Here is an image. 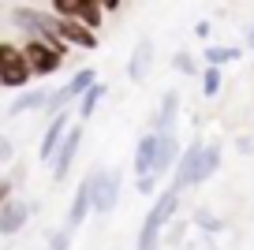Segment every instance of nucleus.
Here are the masks:
<instances>
[{"instance_id": "20e7f679", "label": "nucleus", "mask_w": 254, "mask_h": 250, "mask_svg": "<svg viewBox=\"0 0 254 250\" xmlns=\"http://www.w3.org/2000/svg\"><path fill=\"white\" fill-rule=\"evenodd\" d=\"M23 53H26V60H30V67H34V75H53L56 67L64 63V49H56V45H49V41H41V38H30L23 45Z\"/></svg>"}, {"instance_id": "4be33fe9", "label": "nucleus", "mask_w": 254, "mask_h": 250, "mask_svg": "<svg viewBox=\"0 0 254 250\" xmlns=\"http://www.w3.org/2000/svg\"><path fill=\"white\" fill-rule=\"evenodd\" d=\"M194 224H198L202 232H213V235H217V232L224 228V224H221V220H217V217H213L209 209H198V213H194Z\"/></svg>"}, {"instance_id": "423d86ee", "label": "nucleus", "mask_w": 254, "mask_h": 250, "mask_svg": "<svg viewBox=\"0 0 254 250\" xmlns=\"http://www.w3.org/2000/svg\"><path fill=\"white\" fill-rule=\"evenodd\" d=\"M202 142H190L187 146V153L180 157V168H176V176H172V190H183V187H190V183H198V164H202Z\"/></svg>"}, {"instance_id": "c85d7f7f", "label": "nucleus", "mask_w": 254, "mask_h": 250, "mask_svg": "<svg viewBox=\"0 0 254 250\" xmlns=\"http://www.w3.org/2000/svg\"><path fill=\"white\" fill-rule=\"evenodd\" d=\"M247 45L254 49V26H251V30H247Z\"/></svg>"}, {"instance_id": "a211bd4d", "label": "nucleus", "mask_w": 254, "mask_h": 250, "mask_svg": "<svg viewBox=\"0 0 254 250\" xmlns=\"http://www.w3.org/2000/svg\"><path fill=\"white\" fill-rule=\"evenodd\" d=\"M217 164H221V146H213V142H209V146L202 149V164H198V183H202V180H209V176L217 172Z\"/></svg>"}, {"instance_id": "7ed1b4c3", "label": "nucleus", "mask_w": 254, "mask_h": 250, "mask_svg": "<svg viewBox=\"0 0 254 250\" xmlns=\"http://www.w3.org/2000/svg\"><path fill=\"white\" fill-rule=\"evenodd\" d=\"M53 11L56 15H64V19H75V23H86L90 30H97L101 26V11H105V4L101 0H53Z\"/></svg>"}, {"instance_id": "aec40b11", "label": "nucleus", "mask_w": 254, "mask_h": 250, "mask_svg": "<svg viewBox=\"0 0 254 250\" xmlns=\"http://www.w3.org/2000/svg\"><path fill=\"white\" fill-rule=\"evenodd\" d=\"M236 56H239V49H221V45H206V63H209V67H221V63L236 60Z\"/></svg>"}, {"instance_id": "f257e3e1", "label": "nucleus", "mask_w": 254, "mask_h": 250, "mask_svg": "<svg viewBox=\"0 0 254 250\" xmlns=\"http://www.w3.org/2000/svg\"><path fill=\"white\" fill-rule=\"evenodd\" d=\"M176 205H180V190H165V194H157V202L150 205V217L142 220V232H138V250H157L161 228H165V220H172Z\"/></svg>"}, {"instance_id": "9b49d317", "label": "nucleus", "mask_w": 254, "mask_h": 250, "mask_svg": "<svg viewBox=\"0 0 254 250\" xmlns=\"http://www.w3.org/2000/svg\"><path fill=\"white\" fill-rule=\"evenodd\" d=\"M79 146H82V131H79V127H71L67 138H64V146L56 149V157H53V180H64V176H67V168H71Z\"/></svg>"}, {"instance_id": "2eb2a0df", "label": "nucleus", "mask_w": 254, "mask_h": 250, "mask_svg": "<svg viewBox=\"0 0 254 250\" xmlns=\"http://www.w3.org/2000/svg\"><path fill=\"white\" fill-rule=\"evenodd\" d=\"M176 109H180V94H176V90H168V94L161 97V112H157V120H153V131H157V134H168V131H172Z\"/></svg>"}, {"instance_id": "bb28decb", "label": "nucleus", "mask_w": 254, "mask_h": 250, "mask_svg": "<svg viewBox=\"0 0 254 250\" xmlns=\"http://www.w3.org/2000/svg\"><path fill=\"white\" fill-rule=\"evenodd\" d=\"M194 34H198V38H206V34H209V23H206V19H202V23H194Z\"/></svg>"}, {"instance_id": "9d476101", "label": "nucleus", "mask_w": 254, "mask_h": 250, "mask_svg": "<svg viewBox=\"0 0 254 250\" xmlns=\"http://www.w3.org/2000/svg\"><path fill=\"white\" fill-rule=\"evenodd\" d=\"M94 187H97V172H90L86 180L79 183V190H75V202H71V209H67V228H79L82 220H86V209L94 205Z\"/></svg>"}, {"instance_id": "1a4fd4ad", "label": "nucleus", "mask_w": 254, "mask_h": 250, "mask_svg": "<svg viewBox=\"0 0 254 250\" xmlns=\"http://www.w3.org/2000/svg\"><path fill=\"white\" fill-rule=\"evenodd\" d=\"M56 15V11H53ZM56 34H60L67 45H79V49H97V34L90 30L86 23H75V19H64L56 15Z\"/></svg>"}, {"instance_id": "f8f14e48", "label": "nucleus", "mask_w": 254, "mask_h": 250, "mask_svg": "<svg viewBox=\"0 0 254 250\" xmlns=\"http://www.w3.org/2000/svg\"><path fill=\"white\" fill-rule=\"evenodd\" d=\"M67 112H60V116H53L49 120V127H45V138H41V161H53L56 157V149L64 146V138H67Z\"/></svg>"}, {"instance_id": "ddd939ff", "label": "nucleus", "mask_w": 254, "mask_h": 250, "mask_svg": "<svg viewBox=\"0 0 254 250\" xmlns=\"http://www.w3.org/2000/svg\"><path fill=\"white\" fill-rule=\"evenodd\" d=\"M26 217H30V205L19 202V198H8L0 205V235H15L26 224Z\"/></svg>"}, {"instance_id": "4468645a", "label": "nucleus", "mask_w": 254, "mask_h": 250, "mask_svg": "<svg viewBox=\"0 0 254 250\" xmlns=\"http://www.w3.org/2000/svg\"><path fill=\"white\" fill-rule=\"evenodd\" d=\"M150 67H153V41L142 38L135 45V53H131V60H127V75H131V82H146Z\"/></svg>"}, {"instance_id": "6ab92c4d", "label": "nucleus", "mask_w": 254, "mask_h": 250, "mask_svg": "<svg viewBox=\"0 0 254 250\" xmlns=\"http://www.w3.org/2000/svg\"><path fill=\"white\" fill-rule=\"evenodd\" d=\"M101 97H105V86H101V82H97V86H90L86 94L79 97V116H82V120L94 116V109H97V101H101Z\"/></svg>"}, {"instance_id": "a878e982", "label": "nucleus", "mask_w": 254, "mask_h": 250, "mask_svg": "<svg viewBox=\"0 0 254 250\" xmlns=\"http://www.w3.org/2000/svg\"><path fill=\"white\" fill-rule=\"evenodd\" d=\"M8 161H11V142L4 138V142H0V164H8Z\"/></svg>"}, {"instance_id": "5701e85b", "label": "nucleus", "mask_w": 254, "mask_h": 250, "mask_svg": "<svg viewBox=\"0 0 254 250\" xmlns=\"http://www.w3.org/2000/svg\"><path fill=\"white\" fill-rule=\"evenodd\" d=\"M172 67L180 71V75H194V56H190V53H176L172 56Z\"/></svg>"}, {"instance_id": "cd10ccee", "label": "nucleus", "mask_w": 254, "mask_h": 250, "mask_svg": "<svg viewBox=\"0 0 254 250\" xmlns=\"http://www.w3.org/2000/svg\"><path fill=\"white\" fill-rule=\"evenodd\" d=\"M105 4V11H112V8H120V0H101Z\"/></svg>"}, {"instance_id": "412c9836", "label": "nucleus", "mask_w": 254, "mask_h": 250, "mask_svg": "<svg viewBox=\"0 0 254 250\" xmlns=\"http://www.w3.org/2000/svg\"><path fill=\"white\" fill-rule=\"evenodd\" d=\"M217 90H221V67H206L202 71V94L217 97Z\"/></svg>"}, {"instance_id": "6e6552de", "label": "nucleus", "mask_w": 254, "mask_h": 250, "mask_svg": "<svg viewBox=\"0 0 254 250\" xmlns=\"http://www.w3.org/2000/svg\"><path fill=\"white\" fill-rule=\"evenodd\" d=\"M120 202V172H97V187H94V209L97 213H112Z\"/></svg>"}, {"instance_id": "393cba45", "label": "nucleus", "mask_w": 254, "mask_h": 250, "mask_svg": "<svg viewBox=\"0 0 254 250\" xmlns=\"http://www.w3.org/2000/svg\"><path fill=\"white\" fill-rule=\"evenodd\" d=\"M153 187H157V172H153V176H142V180H138V194L150 198V194H153Z\"/></svg>"}, {"instance_id": "0eeeda50", "label": "nucleus", "mask_w": 254, "mask_h": 250, "mask_svg": "<svg viewBox=\"0 0 254 250\" xmlns=\"http://www.w3.org/2000/svg\"><path fill=\"white\" fill-rule=\"evenodd\" d=\"M157 153H161V134H142L135 146V176L142 180V176H153L157 172Z\"/></svg>"}, {"instance_id": "b1692460", "label": "nucleus", "mask_w": 254, "mask_h": 250, "mask_svg": "<svg viewBox=\"0 0 254 250\" xmlns=\"http://www.w3.org/2000/svg\"><path fill=\"white\" fill-rule=\"evenodd\" d=\"M71 247V228H64V232H56L53 239H49V247L45 250H67Z\"/></svg>"}, {"instance_id": "f03ea898", "label": "nucleus", "mask_w": 254, "mask_h": 250, "mask_svg": "<svg viewBox=\"0 0 254 250\" xmlns=\"http://www.w3.org/2000/svg\"><path fill=\"white\" fill-rule=\"evenodd\" d=\"M0 63H4L0 82H4V86H11V90H15V86H26V78L34 75L26 53H23V49H15V45H0Z\"/></svg>"}, {"instance_id": "39448f33", "label": "nucleus", "mask_w": 254, "mask_h": 250, "mask_svg": "<svg viewBox=\"0 0 254 250\" xmlns=\"http://www.w3.org/2000/svg\"><path fill=\"white\" fill-rule=\"evenodd\" d=\"M90 86H97V71H90V67L75 71V75H71V82L56 90V94L49 97V105H45V109L53 112V116H60V112H64V105H67V101H75V97H82Z\"/></svg>"}, {"instance_id": "dca6fc26", "label": "nucleus", "mask_w": 254, "mask_h": 250, "mask_svg": "<svg viewBox=\"0 0 254 250\" xmlns=\"http://www.w3.org/2000/svg\"><path fill=\"white\" fill-rule=\"evenodd\" d=\"M49 97H53V94H45V90H30V94H23V97H15V101H11L8 116H23V112H34V109H41Z\"/></svg>"}, {"instance_id": "f3484780", "label": "nucleus", "mask_w": 254, "mask_h": 250, "mask_svg": "<svg viewBox=\"0 0 254 250\" xmlns=\"http://www.w3.org/2000/svg\"><path fill=\"white\" fill-rule=\"evenodd\" d=\"M176 153H180V146H176L172 131H168V134H161V153H157V176H161V172H168V168H172Z\"/></svg>"}]
</instances>
